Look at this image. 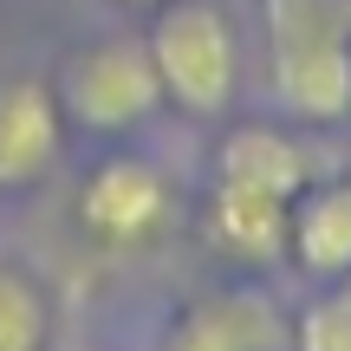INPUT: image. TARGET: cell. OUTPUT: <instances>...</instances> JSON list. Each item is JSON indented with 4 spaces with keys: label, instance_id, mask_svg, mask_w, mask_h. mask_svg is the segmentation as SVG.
Listing matches in <instances>:
<instances>
[{
    "label": "cell",
    "instance_id": "1",
    "mask_svg": "<svg viewBox=\"0 0 351 351\" xmlns=\"http://www.w3.org/2000/svg\"><path fill=\"white\" fill-rule=\"evenodd\" d=\"M267 85L293 124L351 117V0H261Z\"/></svg>",
    "mask_w": 351,
    "mask_h": 351
},
{
    "label": "cell",
    "instance_id": "2",
    "mask_svg": "<svg viewBox=\"0 0 351 351\" xmlns=\"http://www.w3.org/2000/svg\"><path fill=\"white\" fill-rule=\"evenodd\" d=\"M163 104L182 117H228L241 98V33L221 0H163L143 33Z\"/></svg>",
    "mask_w": 351,
    "mask_h": 351
},
{
    "label": "cell",
    "instance_id": "3",
    "mask_svg": "<svg viewBox=\"0 0 351 351\" xmlns=\"http://www.w3.org/2000/svg\"><path fill=\"white\" fill-rule=\"evenodd\" d=\"M52 98H59L65 124L91 130V137H130L137 124H150L163 111V85H156L143 33H111L78 46L52 78Z\"/></svg>",
    "mask_w": 351,
    "mask_h": 351
},
{
    "label": "cell",
    "instance_id": "4",
    "mask_svg": "<svg viewBox=\"0 0 351 351\" xmlns=\"http://www.w3.org/2000/svg\"><path fill=\"white\" fill-rule=\"evenodd\" d=\"M176 221V189L150 156H104L78 182V228L98 247H143Z\"/></svg>",
    "mask_w": 351,
    "mask_h": 351
},
{
    "label": "cell",
    "instance_id": "5",
    "mask_svg": "<svg viewBox=\"0 0 351 351\" xmlns=\"http://www.w3.org/2000/svg\"><path fill=\"white\" fill-rule=\"evenodd\" d=\"M169 351H293V319L267 287H215L176 319Z\"/></svg>",
    "mask_w": 351,
    "mask_h": 351
},
{
    "label": "cell",
    "instance_id": "6",
    "mask_svg": "<svg viewBox=\"0 0 351 351\" xmlns=\"http://www.w3.org/2000/svg\"><path fill=\"white\" fill-rule=\"evenodd\" d=\"M65 150V111L46 78H7L0 85V189L46 182Z\"/></svg>",
    "mask_w": 351,
    "mask_h": 351
},
{
    "label": "cell",
    "instance_id": "7",
    "mask_svg": "<svg viewBox=\"0 0 351 351\" xmlns=\"http://www.w3.org/2000/svg\"><path fill=\"white\" fill-rule=\"evenodd\" d=\"M287 261L313 280L351 274V176H313L287 208Z\"/></svg>",
    "mask_w": 351,
    "mask_h": 351
},
{
    "label": "cell",
    "instance_id": "8",
    "mask_svg": "<svg viewBox=\"0 0 351 351\" xmlns=\"http://www.w3.org/2000/svg\"><path fill=\"white\" fill-rule=\"evenodd\" d=\"M287 208H293L287 195L215 182L208 189V215H202V234L234 267H274V261H287Z\"/></svg>",
    "mask_w": 351,
    "mask_h": 351
},
{
    "label": "cell",
    "instance_id": "9",
    "mask_svg": "<svg viewBox=\"0 0 351 351\" xmlns=\"http://www.w3.org/2000/svg\"><path fill=\"white\" fill-rule=\"evenodd\" d=\"M319 176L313 143L293 137L280 124H234L215 150V182H241V189H267V195H300Z\"/></svg>",
    "mask_w": 351,
    "mask_h": 351
},
{
    "label": "cell",
    "instance_id": "10",
    "mask_svg": "<svg viewBox=\"0 0 351 351\" xmlns=\"http://www.w3.org/2000/svg\"><path fill=\"white\" fill-rule=\"evenodd\" d=\"M46 332H52V313L39 280L0 261V351H46Z\"/></svg>",
    "mask_w": 351,
    "mask_h": 351
},
{
    "label": "cell",
    "instance_id": "11",
    "mask_svg": "<svg viewBox=\"0 0 351 351\" xmlns=\"http://www.w3.org/2000/svg\"><path fill=\"white\" fill-rule=\"evenodd\" d=\"M293 351H351V274L326 280L300 319H293Z\"/></svg>",
    "mask_w": 351,
    "mask_h": 351
},
{
    "label": "cell",
    "instance_id": "12",
    "mask_svg": "<svg viewBox=\"0 0 351 351\" xmlns=\"http://www.w3.org/2000/svg\"><path fill=\"white\" fill-rule=\"evenodd\" d=\"M117 7H163V0H117Z\"/></svg>",
    "mask_w": 351,
    "mask_h": 351
}]
</instances>
